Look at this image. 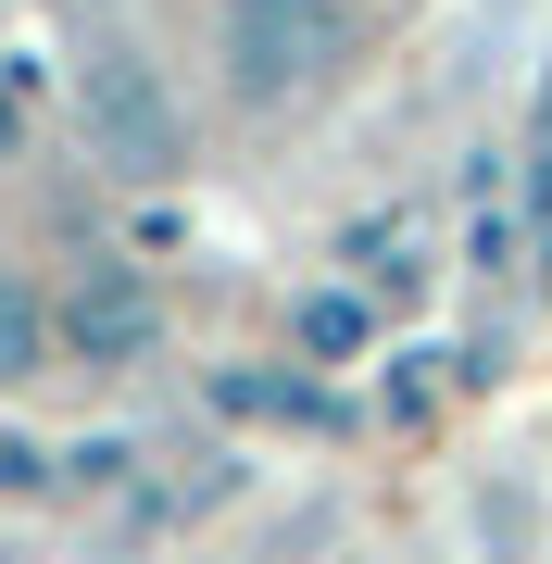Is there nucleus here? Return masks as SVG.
<instances>
[{"label": "nucleus", "mask_w": 552, "mask_h": 564, "mask_svg": "<svg viewBox=\"0 0 552 564\" xmlns=\"http://www.w3.org/2000/svg\"><path fill=\"white\" fill-rule=\"evenodd\" d=\"M63 126H76L88 176H113V188H188L202 176L188 88L164 76V51L126 39V25H88V39L63 51Z\"/></svg>", "instance_id": "f257e3e1"}, {"label": "nucleus", "mask_w": 552, "mask_h": 564, "mask_svg": "<svg viewBox=\"0 0 552 564\" xmlns=\"http://www.w3.org/2000/svg\"><path fill=\"white\" fill-rule=\"evenodd\" d=\"M365 63V0H214V76L239 113H302Z\"/></svg>", "instance_id": "f03ea898"}, {"label": "nucleus", "mask_w": 552, "mask_h": 564, "mask_svg": "<svg viewBox=\"0 0 552 564\" xmlns=\"http://www.w3.org/2000/svg\"><path fill=\"white\" fill-rule=\"evenodd\" d=\"M164 289H151L139 251H88L76 276H63V364H88V377H139V364H164Z\"/></svg>", "instance_id": "7ed1b4c3"}, {"label": "nucleus", "mask_w": 552, "mask_h": 564, "mask_svg": "<svg viewBox=\"0 0 552 564\" xmlns=\"http://www.w3.org/2000/svg\"><path fill=\"white\" fill-rule=\"evenodd\" d=\"M452 552L465 564H552L540 464H465V477H452Z\"/></svg>", "instance_id": "20e7f679"}, {"label": "nucleus", "mask_w": 552, "mask_h": 564, "mask_svg": "<svg viewBox=\"0 0 552 564\" xmlns=\"http://www.w3.org/2000/svg\"><path fill=\"white\" fill-rule=\"evenodd\" d=\"M202 402L226 426H289V440H351V389L314 377V364H214Z\"/></svg>", "instance_id": "39448f33"}, {"label": "nucleus", "mask_w": 552, "mask_h": 564, "mask_svg": "<svg viewBox=\"0 0 552 564\" xmlns=\"http://www.w3.org/2000/svg\"><path fill=\"white\" fill-rule=\"evenodd\" d=\"M63 364V289L39 263H0V389H39Z\"/></svg>", "instance_id": "423d86ee"}, {"label": "nucleus", "mask_w": 552, "mask_h": 564, "mask_svg": "<svg viewBox=\"0 0 552 564\" xmlns=\"http://www.w3.org/2000/svg\"><path fill=\"white\" fill-rule=\"evenodd\" d=\"M377 351V302L351 276H314L302 302H289V364H314V377H339V364Z\"/></svg>", "instance_id": "0eeeda50"}, {"label": "nucleus", "mask_w": 552, "mask_h": 564, "mask_svg": "<svg viewBox=\"0 0 552 564\" xmlns=\"http://www.w3.org/2000/svg\"><path fill=\"white\" fill-rule=\"evenodd\" d=\"M51 63L39 51H13V39H0V176H13V163H39V126H51Z\"/></svg>", "instance_id": "6e6552de"}, {"label": "nucleus", "mask_w": 552, "mask_h": 564, "mask_svg": "<svg viewBox=\"0 0 552 564\" xmlns=\"http://www.w3.org/2000/svg\"><path fill=\"white\" fill-rule=\"evenodd\" d=\"M351 289L365 302H414L427 289V239L414 226H351Z\"/></svg>", "instance_id": "1a4fd4ad"}, {"label": "nucleus", "mask_w": 552, "mask_h": 564, "mask_svg": "<svg viewBox=\"0 0 552 564\" xmlns=\"http://www.w3.org/2000/svg\"><path fill=\"white\" fill-rule=\"evenodd\" d=\"M515 251H528L515 214H477V226H465V263H477V276H515Z\"/></svg>", "instance_id": "9d476101"}, {"label": "nucleus", "mask_w": 552, "mask_h": 564, "mask_svg": "<svg viewBox=\"0 0 552 564\" xmlns=\"http://www.w3.org/2000/svg\"><path fill=\"white\" fill-rule=\"evenodd\" d=\"M25 489H51V452L25 426H0V502H25Z\"/></svg>", "instance_id": "9b49d317"}, {"label": "nucleus", "mask_w": 552, "mask_h": 564, "mask_svg": "<svg viewBox=\"0 0 552 564\" xmlns=\"http://www.w3.org/2000/svg\"><path fill=\"white\" fill-rule=\"evenodd\" d=\"M365 13H377V0H365Z\"/></svg>", "instance_id": "f8f14e48"}]
</instances>
